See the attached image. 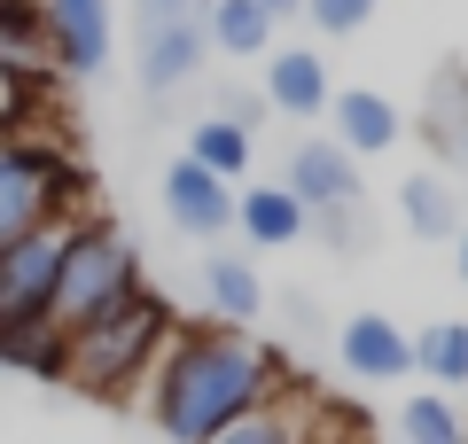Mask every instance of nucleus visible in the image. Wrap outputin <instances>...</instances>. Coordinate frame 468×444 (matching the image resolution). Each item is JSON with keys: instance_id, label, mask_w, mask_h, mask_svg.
<instances>
[{"instance_id": "f257e3e1", "label": "nucleus", "mask_w": 468, "mask_h": 444, "mask_svg": "<svg viewBox=\"0 0 468 444\" xmlns=\"http://www.w3.org/2000/svg\"><path fill=\"white\" fill-rule=\"evenodd\" d=\"M289 390V366L266 344H250L242 328H172V344L149 366V421L165 444H211L218 428H234L242 413L273 406Z\"/></svg>"}, {"instance_id": "f03ea898", "label": "nucleus", "mask_w": 468, "mask_h": 444, "mask_svg": "<svg viewBox=\"0 0 468 444\" xmlns=\"http://www.w3.org/2000/svg\"><path fill=\"white\" fill-rule=\"evenodd\" d=\"M133 296H149V289H141L133 242H125L110 218H70L63 265H55V296H48V328L70 344V335L101 328L110 312H125Z\"/></svg>"}, {"instance_id": "7ed1b4c3", "label": "nucleus", "mask_w": 468, "mask_h": 444, "mask_svg": "<svg viewBox=\"0 0 468 444\" xmlns=\"http://www.w3.org/2000/svg\"><path fill=\"white\" fill-rule=\"evenodd\" d=\"M172 328H180V320L165 312V296H133V304L110 312L101 328L70 335L63 382H79L86 397H125L133 382H149V366H156V351L172 344Z\"/></svg>"}, {"instance_id": "20e7f679", "label": "nucleus", "mask_w": 468, "mask_h": 444, "mask_svg": "<svg viewBox=\"0 0 468 444\" xmlns=\"http://www.w3.org/2000/svg\"><path fill=\"white\" fill-rule=\"evenodd\" d=\"M79 196H86V172L70 164L63 148L0 132V249L39 234V227H70Z\"/></svg>"}, {"instance_id": "39448f33", "label": "nucleus", "mask_w": 468, "mask_h": 444, "mask_svg": "<svg viewBox=\"0 0 468 444\" xmlns=\"http://www.w3.org/2000/svg\"><path fill=\"white\" fill-rule=\"evenodd\" d=\"M203 16H211V0H141V86L149 94H172L203 70L211 55Z\"/></svg>"}, {"instance_id": "423d86ee", "label": "nucleus", "mask_w": 468, "mask_h": 444, "mask_svg": "<svg viewBox=\"0 0 468 444\" xmlns=\"http://www.w3.org/2000/svg\"><path fill=\"white\" fill-rule=\"evenodd\" d=\"M63 234L70 227H39V234H24V242L0 249V328H39V320H48Z\"/></svg>"}, {"instance_id": "0eeeda50", "label": "nucleus", "mask_w": 468, "mask_h": 444, "mask_svg": "<svg viewBox=\"0 0 468 444\" xmlns=\"http://www.w3.org/2000/svg\"><path fill=\"white\" fill-rule=\"evenodd\" d=\"M48 16V55L70 79H94L110 63V0H39Z\"/></svg>"}, {"instance_id": "6e6552de", "label": "nucleus", "mask_w": 468, "mask_h": 444, "mask_svg": "<svg viewBox=\"0 0 468 444\" xmlns=\"http://www.w3.org/2000/svg\"><path fill=\"white\" fill-rule=\"evenodd\" d=\"M282 172H289L282 187H289V196H297L313 218H328V211H351V203H359V172H351V156H344L335 141H297Z\"/></svg>"}, {"instance_id": "1a4fd4ad", "label": "nucleus", "mask_w": 468, "mask_h": 444, "mask_svg": "<svg viewBox=\"0 0 468 444\" xmlns=\"http://www.w3.org/2000/svg\"><path fill=\"white\" fill-rule=\"evenodd\" d=\"M328 117H335V132H328V141L344 148L351 164H359V156H383V148H399V132H406L399 101H390V94H375V86H344V94L328 101Z\"/></svg>"}, {"instance_id": "9d476101", "label": "nucleus", "mask_w": 468, "mask_h": 444, "mask_svg": "<svg viewBox=\"0 0 468 444\" xmlns=\"http://www.w3.org/2000/svg\"><path fill=\"white\" fill-rule=\"evenodd\" d=\"M165 218L180 234H227L234 227V187L211 180L196 156H180V164H165Z\"/></svg>"}, {"instance_id": "9b49d317", "label": "nucleus", "mask_w": 468, "mask_h": 444, "mask_svg": "<svg viewBox=\"0 0 468 444\" xmlns=\"http://www.w3.org/2000/svg\"><path fill=\"white\" fill-rule=\"evenodd\" d=\"M335 351H344V366L359 382H399L406 366H414V335H406L399 320H383V312H351L344 335H335Z\"/></svg>"}, {"instance_id": "f8f14e48", "label": "nucleus", "mask_w": 468, "mask_h": 444, "mask_svg": "<svg viewBox=\"0 0 468 444\" xmlns=\"http://www.w3.org/2000/svg\"><path fill=\"white\" fill-rule=\"evenodd\" d=\"M211 444H344V437L328 428V413H320L313 397H297V390H289V397H273V406L242 413L234 428H218Z\"/></svg>"}, {"instance_id": "ddd939ff", "label": "nucleus", "mask_w": 468, "mask_h": 444, "mask_svg": "<svg viewBox=\"0 0 468 444\" xmlns=\"http://www.w3.org/2000/svg\"><path fill=\"white\" fill-rule=\"evenodd\" d=\"M335 86H328V63L313 48H273L266 55V110H289V117H328Z\"/></svg>"}, {"instance_id": "4468645a", "label": "nucleus", "mask_w": 468, "mask_h": 444, "mask_svg": "<svg viewBox=\"0 0 468 444\" xmlns=\"http://www.w3.org/2000/svg\"><path fill=\"white\" fill-rule=\"evenodd\" d=\"M234 227L250 234L258 249H289V242L313 234V211H304L282 180H266V187H242V196H234Z\"/></svg>"}, {"instance_id": "2eb2a0df", "label": "nucleus", "mask_w": 468, "mask_h": 444, "mask_svg": "<svg viewBox=\"0 0 468 444\" xmlns=\"http://www.w3.org/2000/svg\"><path fill=\"white\" fill-rule=\"evenodd\" d=\"M399 218L414 227V242H461V196H452V180H437V172H406L399 187Z\"/></svg>"}, {"instance_id": "dca6fc26", "label": "nucleus", "mask_w": 468, "mask_h": 444, "mask_svg": "<svg viewBox=\"0 0 468 444\" xmlns=\"http://www.w3.org/2000/svg\"><path fill=\"white\" fill-rule=\"evenodd\" d=\"M203 289H211V320H218V328H250L258 304H266L250 258H211V265H203Z\"/></svg>"}, {"instance_id": "f3484780", "label": "nucleus", "mask_w": 468, "mask_h": 444, "mask_svg": "<svg viewBox=\"0 0 468 444\" xmlns=\"http://www.w3.org/2000/svg\"><path fill=\"white\" fill-rule=\"evenodd\" d=\"M187 156H196L211 180L234 187L242 172H250V132L234 125V117H196V132H187Z\"/></svg>"}, {"instance_id": "a211bd4d", "label": "nucleus", "mask_w": 468, "mask_h": 444, "mask_svg": "<svg viewBox=\"0 0 468 444\" xmlns=\"http://www.w3.org/2000/svg\"><path fill=\"white\" fill-rule=\"evenodd\" d=\"M414 375H430L437 390H468V320H437L414 335Z\"/></svg>"}, {"instance_id": "6ab92c4d", "label": "nucleus", "mask_w": 468, "mask_h": 444, "mask_svg": "<svg viewBox=\"0 0 468 444\" xmlns=\"http://www.w3.org/2000/svg\"><path fill=\"white\" fill-rule=\"evenodd\" d=\"M218 55H273V24L258 0H211V16H203Z\"/></svg>"}, {"instance_id": "aec40b11", "label": "nucleus", "mask_w": 468, "mask_h": 444, "mask_svg": "<svg viewBox=\"0 0 468 444\" xmlns=\"http://www.w3.org/2000/svg\"><path fill=\"white\" fill-rule=\"evenodd\" d=\"M399 444H468V413L452 406L445 390H421V397H406V413L399 421Z\"/></svg>"}, {"instance_id": "412c9836", "label": "nucleus", "mask_w": 468, "mask_h": 444, "mask_svg": "<svg viewBox=\"0 0 468 444\" xmlns=\"http://www.w3.org/2000/svg\"><path fill=\"white\" fill-rule=\"evenodd\" d=\"M63 335L39 320V328H0V366H16V375H39V382H63Z\"/></svg>"}, {"instance_id": "4be33fe9", "label": "nucleus", "mask_w": 468, "mask_h": 444, "mask_svg": "<svg viewBox=\"0 0 468 444\" xmlns=\"http://www.w3.org/2000/svg\"><path fill=\"white\" fill-rule=\"evenodd\" d=\"M437 101H445V117H430L437 148H445V156H468V86H461V70L437 79Z\"/></svg>"}, {"instance_id": "5701e85b", "label": "nucleus", "mask_w": 468, "mask_h": 444, "mask_svg": "<svg viewBox=\"0 0 468 444\" xmlns=\"http://www.w3.org/2000/svg\"><path fill=\"white\" fill-rule=\"evenodd\" d=\"M304 16H313L328 39H344V32H359V24L375 16V0H304Z\"/></svg>"}, {"instance_id": "b1692460", "label": "nucleus", "mask_w": 468, "mask_h": 444, "mask_svg": "<svg viewBox=\"0 0 468 444\" xmlns=\"http://www.w3.org/2000/svg\"><path fill=\"white\" fill-rule=\"evenodd\" d=\"M266 8V24H282V16H304V0H258Z\"/></svg>"}, {"instance_id": "393cba45", "label": "nucleus", "mask_w": 468, "mask_h": 444, "mask_svg": "<svg viewBox=\"0 0 468 444\" xmlns=\"http://www.w3.org/2000/svg\"><path fill=\"white\" fill-rule=\"evenodd\" d=\"M452 258H461V280H468V227H461V242H452Z\"/></svg>"}]
</instances>
